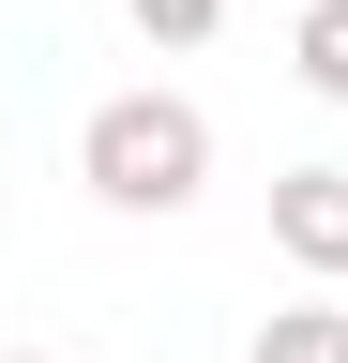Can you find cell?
<instances>
[{"mask_svg":"<svg viewBox=\"0 0 348 363\" xmlns=\"http://www.w3.org/2000/svg\"><path fill=\"white\" fill-rule=\"evenodd\" d=\"M121 16H137V45H167V61H182V45L228 30V0H121Z\"/></svg>","mask_w":348,"mask_h":363,"instance_id":"cell-5","label":"cell"},{"mask_svg":"<svg viewBox=\"0 0 348 363\" xmlns=\"http://www.w3.org/2000/svg\"><path fill=\"white\" fill-rule=\"evenodd\" d=\"M0 363H61V348H0Z\"/></svg>","mask_w":348,"mask_h":363,"instance_id":"cell-6","label":"cell"},{"mask_svg":"<svg viewBox=\"0 0 348 363\" xmlns=\"http://www.w3.org/2000/svg\"><path fill=\"white\" fill-rule=\"evenodd\" d=\"M76 182H91L106 212H137V227L197 212L212 197V106L197 91H106V106L76 121Z\"/></svg>","mask_w":348,"mask_h":363,"instance_id":"cell-1","label":"cell"},{"mask_svg":"<svg viewBox=\"0 0 348 363\" xmlns=\"http://www.w3.org/2000/svg\"><path fill=\"white\" fill-rule=\"evenodd\" d=\"M242 363H348V303H273Z\"/></svg>","mask_w":348,"mask_h":363,"instance_id":"cell-4","label":"cell"},{"mask_svg":"<svg viewBox=\"0 0 348 363\" xmlns=\"http://www.w3.org/2000/svg\"><path fill=\"white\" fill-rule=\"evenodd\" d=\"M288 76L318 91V106H348V0H303L288 16Z\"/></svg>","mask_w":348,"mask_h":363,"instance_id":"cell-3","label":"cell"},{"mask_svg":"<svg viewBox=\"0 0 348 363\" xmlns=\"http://www.w3.org/2000/svg\"><path fill=\"white\" fill-rule=\"evenodd\" d=\"M273 257L348 288V167H273Z\"/></svg>","mask_w":348,"mask_h":363,"instance_id":"cell-2","label":"cell"}]
</instances>
